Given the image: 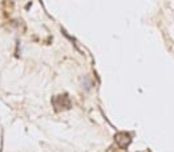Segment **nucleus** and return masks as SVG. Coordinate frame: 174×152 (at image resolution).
Listing matches in <instances>:
<instances>
[{"label": "nucleus", "instance_id": "nucleus-1", "mask_svg": "<svg viewBox=\"0 0 174 152\" xmlns=\"http://www.w3.org/2000/svg\"><path fill=\"white\" fill-rule=\"evenodd\" d=\"M116 141L121 145V147H126V145L129 144V141H130V138H129L128 134L121 132V134H118V135L116 136Z\"/></svg>", "mask_w": 174, "mask_h": 152}]
</instances>
